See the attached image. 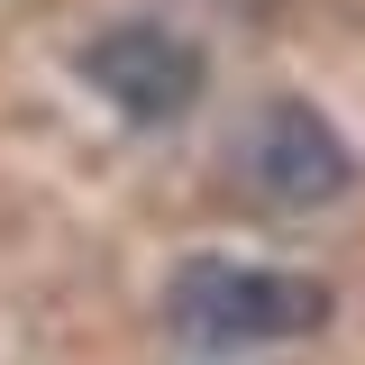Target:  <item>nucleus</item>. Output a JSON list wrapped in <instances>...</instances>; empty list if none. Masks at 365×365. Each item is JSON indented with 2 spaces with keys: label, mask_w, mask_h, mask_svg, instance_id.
<instances>
[{
  "label": "nucleus",
  "mask_w": 365,
  "mask_h": 365,
  "mask_svg": "<svg viewBox=\"0 0 365 365\" xmlns=\"http://www.w3.org/2000/svg\"><path fill=\"white\" fill-rule=\"evenodd\" d=\"M247 182L283 210H329V201L356 192V146L311 101H265L256 128H247Z\"/></svg>",
  "instance_id": "obj_3"
},
{
  "label": "nucleus",
  "mask_w": 365,
  "mask_h": 365,
  "mask_svg": "<svg viewBox=\"0 0 365 365\" xmlns=\"http://www.w3.org/2000/svg\"><path fill=\"white\" fill-rule=\"evenodd\" d=\"M83 83L110 91L137 128H165V119H182V110L201 101L210 64H201V46L174 37V28H155V19H119V28H101V37L83 46Z\"/></svg>",
  "instance_id": "obj_2"
},
{
  "label": "nucleus",
  "mask_w": 365,
  "mask_h": 365,
  "mask_svg": "<svg viewBox=\"0 0 365 365\" xmlns=\"http://www.w3.org/2000/svg\"><path fill=\"white\" fill-rule=\"evenodd\" d=\"M329 283L319 274H274V265H228L192 256L165 283V329L192 347H274V338H311L329 329Z\"/></svg>",
  "instance_id": "obj_1"
}]
</instances>
